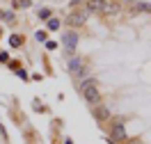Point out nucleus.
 <instances>
[{
    "instance_id": "1",
    "label": "nucleus",
    "mask_w": 151,
    "mask_h": 144,
    "mask_svg": "<svg viewBox=\"0 0 151 144\" xmlns=\"http://www.w3.org/2000/svg\"><path fill=\"white\" fill-rule=\"evenodd\" d=\"M80 92H83V96H85V101H87V103H92V105H94V103H99V98H101L94 80H85V82L80 85Z\"/></svg>"
},
{
    "instance_id": "2",
    "label": "nucleus",
    "mask_w": 151,
    "mask_h": 144,
    "mask_svg": "<svg viewBox=\"0 0 151 144\" xmlns=\"http://www.w3.org/2000/svg\"><path fill=\"white\" fill-rule=\"evenodd\" d=\"M62 41H64L66 50H69V53H73L76 46H78V34H76V32H66L64 37H62Z\"/></svg>"
},
{
    "instance_id": "3",
    "label": "nucleus",
    "mask_w": 151,
    "mask_h": 144,
    "mask_svg": "<svg viewBox=\"0 0 151 144\" xmlns=\"http://www.w3.org/2000/svg\"><path fill=\"white\" fill-rule=\"evenodd\" d=\"M119 7H117V2L114 0H103V5H101V14H117Z\"/></svg>"
},
{
    "instance_id": "4",
    "label": "nucleus",
    "mask_w": 151,
    "mask_h": 144,
    "mask_svg": "<svg viewBox=\"0 0 151 144\" xmlns=\"http://www.w3.org/2000/svg\"><path fill=\"white\" fill-rule=\"evenodd\" d=\"M94 117L99 119V121H108V119H110V110H108L105 105H96L94 107Z\"/></svg>"
},
{
    "instance_id": "5",
    "label": "nucleus",
    "mask_w": 151,
    "mask_h": 144,
    "mask_svg": "<svg viewBox=\"0 0 151 144\" xmlns=\"http://www.w3.org/2000/svg\"><path fill=\"white\" fill-rule=\"evenodd\" d=\"M126 137V128L124 124H114L112 126V140H124Z\"/></svg>"
},
{
    "instance_id": "6",
    "label": "nucleus",
    "mask_w": 151,
    "mask_h": 144,
    "mask_svg": "<svg viewBox=\"0 0 151 144\" xmlns=\"http://www.w3.org/2000/svg\"><path fill=\"white\" fill-rule=\"evenodd\" d=\"M128 7L133 11H147V14H151V5H147V2H128Z\"/></svg>"
},
{
    "instance_id": "7",
    "label": "nucleus",
    "mask_w": 151,
    "mask_h": 144,
    "mask_svg": "<svg viewBox=\"0 0 151 144\" xmlns=\"http://www.w3.org/2000/svg\"><path fill=\"white\" fill-rule=\"evenodd\" d=\"M69 23H71V25H80V23H85V14H83V11L71 14V16H69Z\"/></svg>"
},
{
    "instance_id": "8",
    "label": "nucleus",
    "mask_w": 151,
    "mask_h": 144,
    "mask_svg": "<svg viewBox=\"0 0 151 144\" xmlns=\"http://www.w3.org/2000/svg\"><path fill=\"white\" fill-rule=\"evenodd\" d=\"M69 69H71L73 73H78V76L85 73V71H83V64H80V59H71V62H69Z\"/></svg>"
},
{
    "instance_id": "9",
    "label": "nucleus",
    "mask_w": 151,
    "mask_h": 144,
    "mask_svg": "<svg viewBox=\"0 0 151 144\" xmlns=\"http://www.w3.org/2000/svg\"><path fill=\"white\" fill-rule=\"evenodd\" d=\"M101 5H103V0H87V9L89 11H101Z\"/></svg>"
},
{
    "instance_id": "10",
    "label": "nucleus",
    "mask_w": 151,
    "mask_h": 144,
    "mask_svg": "<svg viewBox=\"0 0 151 144\" xmlns=\"http://www.w3.org/2000/svg\"><path fill=\"white\" fill-rule=\"evenodd\" d=\"M48 28H50V30H57V28H60V21L50 19V21H48Z\"/></svg>"
},
{
    "instance_id": "11",
    "label": "nucleus",
    "mask_w": 151,
    "mask_h": 144,
    "mask_svg": "<svg viewBox=\"0 0 151 144\" xmlns=\"http://www.w3.org/2000/svg\"><path fill=\"white\" fill-rule=\"evenodd\" d=\"M39 19H50V9H41L39 11Z\"/></svg>"
},
{
    "instance_id": "12",
    "label": "nucleus",
    "mask_w": 151,
    "mask_h": 144,
    "mask_svg": "<svg viewBox=\"0 0 151 144\" xmlns=\"http://www.w3.org/2000/svg\"><path fill=\"white\" fill-rule=\"evenodd\" d=\"M37 41H46V30H39L37 32Z\"/></svg>"
},
{
    "instance_id": "13",
    "label": "nucleus",
    "mask_w": 151,
    "mask_h": 144,
    "mask_svg": "<svg viewBox=\"0 0 151 144\" xmlns=\"http://www.w3.org/2000/svg\"><path fill=\"white\" fill-rule=\"evenodd\" d=\"M9 44H12V46H19V44H21V37H16V34H14V37L9 39Z\"/></svg>"
},
{
    "instance_id": "14",
    "label": "nucleus",
    "mask_w": 151,
    "mask_h": 144,
    "mask_svg": "<svg viewBox=\"0 0 151 144\" xmlns=\"http://www.w3.org/2000/svg\"><path fill=\"white\" fill-rule=\"evenodd\" d=\"M46 48H48V50H55L57 44H55V41H46Z\"/></svg>"
},
{
    "instance_id": "15",
    "label": "nucleus",
    "mask_w": 151,
    "mask_h": 144,
    "mask_svg": "<svg viewBox=\"0 0 151 144\" xmlns=\"http://www.w3.org/2000/svg\"><path fill=\"white\" fill-rule=\"evenodd\" d=\"M133 144H140V142H133Z\"/></svg>"
}]
</instances>
